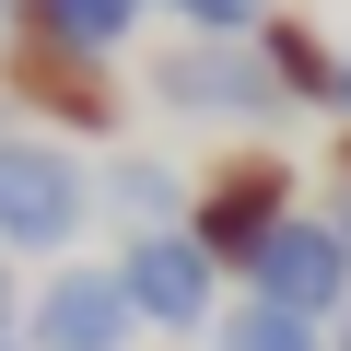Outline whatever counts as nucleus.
I'll use <instances>...</instances> for the list:
<instances>
[{"instance_id":"f257e3e1","label":"nucleus","mask_w":351,"mask_h":351,"mask_svg":"<svg viewBox=\"0 0 351 351\" xmlns=\"http://www.w3.org/2000/svg\"><path fill=\"white\" fill-rule=\"evenodd\" d=\"M94 199H106V176L71 141H47V129H12V141H0V258H59Z\"/></svg>"},{"instance_id":"f03ea898","label":"nucleus","mask_w":351,"mask_h":351,"mask_svg":"<svg viewBox=\"0 0 351 351\" xmlns=\"http://www.w3.org/2000/svg\"><path fill=\"white\" fill-rule=\"evenodd\" d=\"M304 199H293V152H269V141H246V152H223L211 176H199V199H188V246L211 258V269H258V246L293 223Z\"/></svg>"},{"instance_id":"7ed1b4c3","label":"nucleus","mask_w":351,"mask_h":351,"mask_svg":"<svg viewBox=\"0 0 351 351\" xmlns=\"http://www.w3.org/2000/svg\"><path fill=\"white\" fill-rule=\"evenodd\" d=\"M0 94H12V106H36V129H47V141H106V129L129 117L117 71H106V59H82V47H47V36H12V59H0Z\"/></svg>"},{"instance_id":"20e7f679","label":"nucleus","mask_w":351,"mask_h":351,"mask_svg":"<svg viewBox=\"0 0 351 351\" xmlns=\"http://www.w3.org/2000/svg\"><path fill=\"white\" fill-rule=\"evenodd\" d=\"M152 106H176V117H234V129L293 117L281 82H269V59H258V36H246V47H223V36L164 47V59H152Z\"/></svg>"},{"instance_id":"39448f33","label":"nucleus","mask_w":351,"mask_h":351,"mask_svg":"<svg viewBox=\"0 0 351 351\" xmlns=\"http://www.w3.org/2000/svg\"><path fill=\"white\" fill-rule=\"evenodd\" d=\"M246 293H258V304H281V316L339 328V316H351V246H339V223H328V211H293V223L258 246Z\"/></svg>"},{"instance_id":"423d86ee","label":"nucleus","mask_w":351,"mask_h":351,"mask_svg":"<svg viewBox=\"0 0 351 351\" xmlns=\"http://www.w3.org/2000/svg\"><path fill=\"white\" fill-rule=\"evenodd\" d=\"M117 293H129L141 328L211 339V293H223V269L188 246V223H176V234H117Z\"/></svg>"},{"instance_id":"0eeeda50","label":"nucleus","mask_w":351,"mask_h":351,"mask_svg":"<svg viewBox=\"0 0 351 351\" xmlns=\"http://www.w3.org/2000/svg\"><path fill=\"white\" fill-rule=\"evenodd\" d=\"M129 339H141V316L117 293V258H71L24 304V351H129Z\"/></svg>"},{"instance_id":"6e6552de","label":"nucleus","mask_w":351,"mask_h":351,"mask_svg":"<svg viewBox=\"0 0 351 351\" xmlns=\"http://www.w3.org/2000/svg\"><path fill=\"white\" fill-rule=\"evenodd\" d=\"M152 0H0V36H47V47H82V59H117L141 36Z\"/></svg>"},{"instance_id":"1a4fd4ad","label":"nucleus","mask_w":351,"mask_h":351,"mask_svg":"<svg viewBox=\"0 0 351 351\" xmlns=\"http://www.w3.org/2000/svg\"><path fill=\"white\" fill-rule=\"evenodd\" d=\"M258 59H269L281 106H328V117H339V71H351V59H339L304 12H269V24H258Z\"/></svg>"},{"instance_id":"9d476101","label":"nucleus","mask_w":351,"mask_h":351,"mask_svg":"<svg viewBox=\"0 0 351 351\" xmlns=\"http://www.w3.org/2000/svg\"><path fill=\"white\" fill-rule=\"evenodd\" d=\"M188 199H199V176H176V164H152V152H117V164H106L117 234H176V223H188Z\"/></svg>"},{"instance_id":"9b49d317","label":"nucleus","mask_w":351,"mask_h":351,"mask_svg":"<svg viewBox=\"0 0 351 351\" xmlns=\"http://www.w3.org/2000/svg\"><path fill=\"white\" fill-rule=\"evenodd\" d=\"M211 351H328V328L316 316H281V304H223V328H211Z\"/></svg>"},{"instance_id":"f8f14e48","label":"nucleus","mask_w":351,"mask_h":351,"mask_svg":"<svg viewBox=\"0 0 351 351\" xmlns=\"http://www.w3.org/2000/svg\"><path fill=\"white\" fill-rule=\"evenodd\" d=\"M152 12H176L188 36H223V47H246V36L281 12V0H152Z\"/></svg>"},{"instance_id":"ddd939ff","label":"nucleus","mask_w":351,"mask_h":351,"mask_svg":"<svg viewBox=\"0 0 351 351\" xmlns=\"http://www.w3.org/2000/svg\"><path fill=\"white\" fill-rule=\"evenodd\" d=\"M0 339H24V281H12V258H0Z\"/></svg>"},{"instance_id":"4468645a","label":"nucleus","mask_w":351,"mask_h":351,"mask_svg":"<svg viewBox=\"0 0 351 351\" xmlns=\"http://www.w3.org/2000/svg\"><path fill=\"white\" fill-rule=\"evenodd\" d=\"M328 188H351V129H339V141H328Z\"/></svg>"},{"instance_id":"2eb2a0df","label":"nucleus","mask_w":351,"mask_h":351,"mask_svg":"<svg viewBox=\"0 0 351 351\" xmlns=\"http://www.w3.org/2000/svg\"><path fill=\"white\" fill-rule=\"evenodd\" d=\"M339 129H351V71H339Z\"/></svg>"},{"instance_id":"dca6fc26","label":"nucleus","mask_w":351,"mask_h":351,"mask_svg":"<svg viewBox=\"0 0 351 351\" xmlns=\"http://www.w3.org/2000/svg\"><path fill=\"white\" fill-rule=\"evenodd\" d=\"M328 351H351V316H339V328H328Z\"/></svg>"},{"instance_id":"f3484780","label":"nucleus","mask_w":351,"mask_h":351,"mask_svg":"<svg viewBox=\"0 0 351 351\" xmlns=\"http://www.w3.org/2000/svg\"><path fill=\"white\" fill-rule=\"evenodd\" d=\"M0 106H12V94H0ZM0 141H12V129H0Z\"/></svg>"},{"instance_id":"a211bd4d","label":"nucleus","mask_w":351,"mask_h":351,"mask_svg":"<svg viewBox=\"0 0 351 351\" xmlns=\"http://www.w3.org/2000/svg\"><path fill=\"white\" fill-rule=\"evenodd\" d=\"M0 351H24V339H0Z\"/></svg>"}]
</instances>
